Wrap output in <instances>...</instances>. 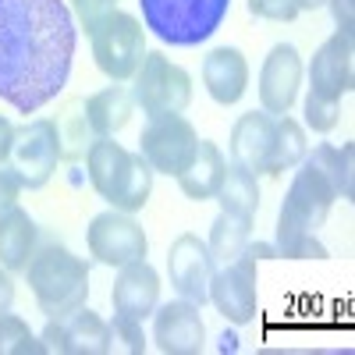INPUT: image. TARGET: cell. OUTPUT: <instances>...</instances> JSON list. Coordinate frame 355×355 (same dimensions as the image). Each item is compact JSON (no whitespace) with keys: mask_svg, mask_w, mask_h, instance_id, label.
<instances>
[{"mask_svg":"<svg viewBox=\"0 0 355 355\" xmlns=\"http://www.w3.org/2000/svg\"><path fill=\"white\" fill-rule=\"evenodd\" d=\"M153 345L164 355H199L206 345V323L196 302L178 299L153 309Z\"/></svg>","mask_w":355,"mask_h":355,"instance_id":"15","label":"cell"},{"mask_svg":"<svg viewBox=\"0 0 355 355\" xmlns=\"http://www.w3.org/2000/svg\"><path fill=\"white\" fill-rule=\"evenodd\" d=\"M274 135H277V117L266 114V110H249L242 114L231 128V164H239L245 171L259 174H270L274 164Z\"/></svg>","mask_w":355,"mask_h":355,"instance_id":"16","label":"cell"},{"mask_svg":"<svg viewBox=\"0 0 355 355\" xmlns=\"http://www.w3.org/2000/svg\"><path fill=\"white\" fill-rule=\"evenodd\" d=\"M355 85V33H338L313 53L309 64V93L341 103Z\"/></svg>","mask_w":355,"mask_h":355,"instance_id":"14","label":"cell"},{"mask_svg":"<svg viewBox=\"0 0 355 355\" xmlns=\"http://www.w3.org/2000/svg\"><path fill=\"white\" fill-rule=\"evenodd\" d=\"M302 53L295 50L291 43H277L270 46V53H266V61L259 68V110L266 114H288L295 107V100H299V89H302Z\"/></svg>","mask_w":355,"mask_h":355,"instance_id":"13","label":"cell"},{"mask_svg":"<svg viewBox=\"0 0 355 355\" xmlns=\"http://www.w3.org/2000/svg\"><path fill=\"white\" fill-rule=\"evenodd\" d=\"M245 252H249L256 263H259V259H274V256H277V249H274L270 242H249V245H245Z\"/></svg>","mask_w":355,"mask_h":355,"instance_id":"37","label":"cell"},{"mask_svg":"<svg viewBox=\"0 0 355 355\" xmlns=\"http://www.w3.org/2000/svg\"><path fill=\"white\" fill-rule=\"evenodd\" d=\"M36 239L40 227L21 206L0 214V266H8L11 274H25L28 259L36 252Z\"/></svg>","mask_w":355,"mask_h":355,"instance_id":"22","label":"cell"},{"mask_svg":"<svg viewBox=\"0 0 355 355\" xmlns=\"http://www.w3.org/2000/svg\"><path fill=\"white\" fill-rule=\"evenodd\" d=\"M196 150H199V135H196L192 121L182 117V114L150 117V125H146L142 135H139V153L153 167V174L178 178L192 164Z\"/></svg>","mask_w":355,"mask_h":355,"instance_id":"8","label":"cell"},{"mask_svg":"<svg viewBox=\"0 0 355 355\" xmlns=\"http://www.w3.org/2000/svg\"><path fill=\"white\" fill-rule=\"evenodd\" d=\"M57 164H61V132H57V121L33 117L21 128H15V146H11L8 167L18 174V182L28 192L43 189L53 178Z\"/></svg>","mask_w":355,"mask_h":355,"instance_id":"7","label":"cell"},{"mask_svg":"<svg viewBox=\"0 0 355 355\" xmlns=\"http://www.w3.org/2000/svg\"><path fill=\"white\" fill-rule=\"evenodd\" d=\"M11 306H15V277L8 266H0V316L11 313Z\"/></svg>","mask_w":355,"mask_h":355,"instance_id":"35","label":"cell"},{"mask_svg":"<svg viewBox=\"0 0 355 355\" xmlns=\"http://www.w3.org/2000/svg\"><path fill=\"white\" fill-rule=\"evenodd\" d=\"M327 0H295V8H299V15L302 11H316V8H323Z\"/></svg>","mask_w":355,"mask_h":355,"instance_id":"38","label":"cell"},{"mask_svg":"<svg viewBox=\"0 0 355 355\" xmlns=\"http://www.w3.org/2000/svg\"><path fill=\"white\" fill-rule=\"evenodd\" d=\"M249 11L256 18H266V21H295L299 18L295 0H249Z\"/></svg>","mask_w":355,"mask_h":355,"instance_id":"32","label":"cell"},{"mask_svg":"<svg viewBox=\"0 0 355 355\" xmlns=\"http://www.w3.org/2000/svg\"><path fill=\"white\" fill-rule=\"evenodd\" d=\"M274 249L281 259H327V245L316 239V231H309L288 206L277 210V227H274Z\"/></svg>","mask_w":355,"mask_h":355,"instance_id":"23","label":"cell"},{"mask_svg":"<svg viewBox=\"0 0 355 355\" xmlns=\"http://www.w3.org/2000/svg\"><path fill=\"white\" fill-rule=\"evenodd\" d=\"M309 153L306 142V128L295 121V117L281 114L277 117V135H274V164H270V178H281L284 171L299 167Z\"/></svg>","mask_w":355,"mask_h":355,"instance_id":"27","label":"cell"},{"mask_svg":"<svg viewBox=\"0 0 355 355\" xmlns=\"http://www.w3.org/2000/svg\"><path fill=\"white\" fill-rule=\"evenodd\" d=\"M210 302L217 306V313L227 323H234V327H245V323L256 320L259 281H256V259L249 252H242L239 259H231L220 270H214Z\"/></svg>","mask_w":355,"mask_h":355,"instance_id":"10","label":"cell"},{"mask_svg":"<svg viewBox=\"0 0 355 355\" xmlns=\"http://www.w3.org/2000/svg\"><path fill=\"white\" fill-rule=\"evenodd\" d=\"M217 263L206 249V242L199 234L185 231L178 234L167 249V274H171V288L182 295V299L196 302L199 309L210 302V281H214Z\"/></svg>","mask_w":355,"mask_h":355,"instance_id":"11","label":"cell"},{"mask_svg":"<svg viewBox=\"0 0 355 355\" xmlns=\"http://www.w3.org/2000/svg\"><path fill=\"white\" fill-rule=\"evenodd\" d=\"M85 245H89V256L100 266H117V270L146 259V252H150V239H146L142 224L121 210H107L89 220Z\"/></svg>","mask_w":355,"mask_h":355,"instance_id":"9","label":"cell"},{"mask_svg":"<svg viewBox=\"0 0 355 355\" xmlns=\"http://www.w3.org/2000/svg\"><path fill=\"white\" fill-rule=\"evenodd\" d=\"M110 4H117V0H110Z\"/></svg>","mask_w":355,"mask_h":355,"instance_id":"39","label":"cell"},{"mask_svg":"<svg viewBox=\"0 0 355 355\" xmlns=\"http://www.w3.org/2000/svg\"><path fill=\"white\" fill-rule=\"evenodd\" d=\"M78 25L64 0H0V100L36 114L68 85Z\"/></svg>","mask_w":355,"mask_h":355,"instance_id":"1","label":"cell"},{"mask_svg":"<svg viewBox=\"0 0 355 355\" xmlns=\"http://www.w3.org/2000/svg\"><path fill=\"white\" fill-rule=\"evenodd\" d=\"M71 15H75V21L85 28V36H93L96 28H100V21L117 8V4H110V0H71Z\"/></svg>","mask_w":355,"mask_h":355,"instance_id":"31","label":"cell"},{"mask_svg":"<svg viewBox=\"0 0 355 355\" xmlns=\"http://www.w3.org/2000/svg\"><path fill=\"white\" fill-rule=\"evenodd\" d=\"M110 302H114V313L132 316V320L153 316V309L160 306V274L146 259L121 266L110 288Z\"/></svg>","mask_w":355,"mask_h":355,"instance_id":"18","label":"cell"},{"mask_svg":"<svg viewBox=\"0 0 355 355\" xmlns=\"http://www.w3.org/2000/svg\"><path fill=\"white\" fill-rule=\"evenodd\" d=\"M21 192H25V185L18 182V174L4 164V167H0V214L15 210L18 199H21Z\"/></svg>","mask_w":355,"mask_h":355,"instance_id":"33","label":"cell"},{"mask_svg":"<svg viewBox=\"0 0 355 355\" xmlns=\"http://www.w3.org/2000/svg\"><path fill=\"white\" fill-rule=\"evenodd\" d=\"M25 277L43 316H68L89 299V263L64 245H43L33 252Z\"/></svg>","mask_w":355,"mask_h":355,"instance_id":"3","label":"cell"},{"mask_svg":"<svg viewBox=\"0 0 355 355\" xmlns=\"http://www.w3.org/2000/svg\"><path fill=\"white\" fill-rule=\"evenodd\" d=\"M334 199H338V189L331 185V178L306 157L299 164V171H295L291 189H288V196H284L281 206H288V210L299 217L309 231H320L323 220H327V214H331Z\"/></svg>","mask_w":355,"mask_h":355,"instance_id":"17","label":"cell"},{"mask_svg":"<svg viewBox=\"0 0 355 355\" xmlns=\"http://www.w3.org/2000/svg\"><path fill=\"white\" fill-rule=\"evenodd\" d=\"M249 242H252V217L220 210L217 220L210 224V242H206V249H210L214 263L224 266V263H231V259H239Z\"/></svg>","mask_w":355,"mask_h":355,"instance_id":"24","label":"cell"},{"mask_svg":"<svg viewBox=\"0 0 355 355\" xmlns=\"http://www.w3.org/2000/svg\"><path fill=\"white\" fill-rule=\"evenodd\" d=\"M202 85L220 107H234L249 89V61L239 46H214L202 57Z\"/></svg>","mask_w":355,"mask_h":355,"instance_id":"19","label":"cell"},{"mask_svg":"<svg viewBox=\"0 0 355 355\" xmlns=\"http://www.w3.org/2000/svg\"><path fill=\"white\" fill-rule=\"evenodd\" d=\"M224 171H227V157L220 153V146L210 139H199V150H196L192 164L178 174V189L192 202H206L217 196V189L224 182Z\"/></svg>","mask_w":355,"mask_h":355,"instance_id":"21","label":"cell"},{"mask_svg":"<svg viewBox=\"0 0 355 355\" xmlns=\"http://www.w3.org/2000/svg\"><path fill=\"white\" fill-rule=\"evenodd\" d=\"M11 146H15V125L0 114V167L11 160Z\"/></svg>","mask_w":355,"mask_h":355,"instance_id":"36","label":"cell"},{"mask_svg":"<svg viewBox=\"0 0 355 355\" xmlns=\"http://www.w3.org/2000/svg\"><path fill=\"white\" fill-rule=\"evenodd\" d=\"M214 199L220 202V210H227V214L256 217V210H259V182H256V174L239 167V164H227L224 182H220Z\"/></svg>","mask_w":355,"mask_h":355,"instance_id":"25","label":"cell"},{"mask_svg":"<svg viewBox=\"0 0 355 355\" xmlns=\"http://www.w3.org/2000/svg\"><path fill=\"white\" fill-rule=\"evenodd\" d=\"M89 40H93L96 68L110 82H132V75L139 71L142 57H146V25L135 15L114 8Z\"/></svg>","mask_w":355,"mask_h":355,"instance_id":"6","label":"cell"},{"mask_svg":"<svg viewBox=\"0 0 355 355\" xmlns=\"http://www.w3.org/2000/svg\"><path fill=\"white\" fill-rule=\"evenodd\" d=\"M89 185L100 199H107L114 210L139 214L153 196V167L142 160V153H128L114 139H93L85 150Z\"/></svg>","mask_w":355,"mask_h":355,"instance_id":"2","label":"cell"},{"mask_svg":"<svg viewBox=\"0 0 355 355\" xmlns=\"http://www.w3.org/2000/svg\"><path fill=\"white\" fill-rule=\"evenodd\" d=\"M142 25L167 46H199L227 18L231 0H139Z\"/></svg>","mask_w":355,"mask_h":355,"instance_id":"4","label":"cell"},{"mask_svg":"<svg viewBox=\"0 0 355 355\" xmlns=\"http://www.w3.org/2000/svg\"><path fill=\"white\" fill-rule=\"evenodd\" d=\"M82 114L89 121V132H93L96 139H114L135 114L132 89H125L121 82H114V85H107V89H100V93L89 96L82 103Z\"/></svg>","mask_w":355,"mask_h":355,"instance_id":"20","label":"cell"},{"mask_svg":"<svg viewBox=\"0 0 355 355\" xmlns=\"http://www.w3.org/2000/svg\"><path fill=\"white\" fill-rule=\"evenodd\" d=\"M327 8L341 33H355V0H327Z\"/></svg>","mask_w":355,"mask_h":355,"instance_id":"34","label":"cell"},{"mask_svg":"<svg viewBox=\"0 0 355 355\" xmlns=\"http://www.w3.org/2000/svg\"><path fill=\"white\" fill-rule=\"evenodd\" d=\"M146 348H150V338H146V331H142V320L114 313V323H110V352L146 355Z\"/></svg>","mask_w":355,"mask_h":355,"instance_id":"29","label":"cell"},{"mask_svg":"<svg viewBox=\"0 0 355 355\" xmlns=\"http://www.w3.org/2000/svg\"><path fill=\"white\" fill-rule=\"evenodd\" d=\"M0 355H46V341L36 338L21 316L4 313L0 316Z\"/></svg>","mask_w":355,"mask_h":355,"instance_id":"28","label":"cell"},{"mask_svg":"<svg viewBox=\"0 0 355 355\" xmlns=\"http://www.w3.org/2000/svg\"><path fill=\"white\" fill-rule=\"evenodd\" d=\"M132 100L135 107H142L146 117L185 114L192 103V78L164 50H146L139 71L132 75Z\"/></svg>","mask_w":355,"mask_h":355,"instance_id":"5","label":"cell"},{"mask_svg":"<svg viewBox=\"0 0 355 355\" xmlns=\"http://www.w3.org/2000/svg\"><path fill=\"white\" fill-rule=\"evenodd\" d=\"M302 110H306V128H313V132H320V135H323V132H334L338 121H341V103L323 100V96H316V93H306Z\"/></svg>","mask_w":355,"mask_h":355,"instance_id":"30","label":"cell"},{"mask_svg":"<svg viewBox=\"0 0 355 355\" xmlns=\"http://www.w3.org/2000/svg\"><path fill=\"white\" fill-rule=\"evenodd\" d=\"M306 157L331 178V185L338 189V199H352L355 196V146L352 142H345L341 150L323 142Z\"/></svg>","mask_w":355,"mask_h":355,"instance_id":"26","label":"cell"},{"mask_svg":"<svg viewBox=\"0 0 355 355\" xmlns=\"http://www.w3.org/2000/svg\"><path fill=\"white\" fill-rule=\"evenodd\" d=\"M43 341H46V352H57V355H107L110 323L89 306H78L68 316H46Z\"/></svg>","mask_w":355,"mask_h":355,"instance_id":"12","label":"cell"}]
</instances>
